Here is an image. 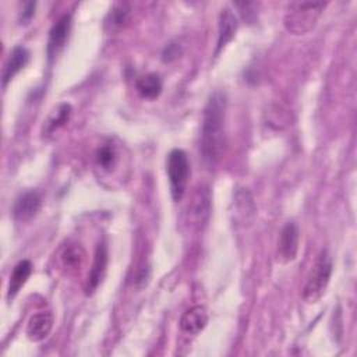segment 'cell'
Instances as JSON below:
<instances>
[{
  "mask_svg": "<svg viewBox=\"0 0 357 357\" xmlns=\"http://www.w3.org/2000/svg\"><path fill=\"white\" fill-rule=\"evenodd\" d=\"M206 322H208L206 310L201 305H194L183 314L180 319V328L185 333L197 335L205 328Z\"/></svg>",
  "mask_w": 357,
  "mask_h": 357,
  "instance_id": "13",
  "label": "cell"
},
{
  "mask_svg": "<svg viewBox=\"0 0 357 357\" xmlns=\"http://www.w3.org/2000/svg\"><path fill=\"white\" fill-rule=\"evenodd\" d=\"M166 173L169 176L170 192L174 201H180L185 192L188 176H190V163L187 153L183 149H172L166 159Z\"/></svg>",
  "mask_w": 357,
  "mask_h": 357,
  "instance_id": "3",
  "label": "cell"
},
{
  "mask_svg": "<svg viewBox=\"0 0 357 357\" xmlns=\"http://www.w3.org/2000/svg\"><path fill=\"white\" fill-rule=\"evenodd\" d=\"M40 204H42V198L38 191L31 190V191L24 192L15 201L14 208H13V215H14L15 220H18V222L31 220L39 212Z\"/></svg>",
  "mask_w": 357,
  "mask_h": 357,
  "instance_id": "8",
  "label": "cell"
},
{
  "mask_svg": "<svg viewBox=\"0 0 357 357\" xmlns=\"http://www.w3.org/2000/svg\"><path fill=\"white\" fill-rule=\"evenodd\" d=\"M28 61H29V52L26 47L18 45L11 50L3 68V75H1L3 88L7 86V84L15 77V74H18L26 66Z\"/></svg>",
  "mask_w": 357,
  "mask_h": 357,
  "instance_id": "11",
  "label": "cell"
},
{
  "mask_svg": "<svg viewBox=\"0 0 357 357\" xmlns=\"http://www.w3.org/2000/svg\"><path fill=\"white\" fill-rule=\"evenodd\" d=\"M128 15H130V8L126 3H119L116 4L106 20V24L112 28V29H117L121 28L127 21H128Z\"/></svg>",
  "mask_w": 357,
  "mask_h": 357,
  "instance_id": "18",
  "label": "cell"
},
{
  "mask_svg": "<svg viewBox=\"0 0 357 357\" xmlns=\"http://www.w3.org/2000/svg\"><path fill=\"white\" fill-rule=\"evenodd\" d=\"M135 88L141 98L153 100L160 95L163 85H162V79L159 78L158 74L149 73V74H145V75L137 78Z\"/></svg>",
  "mask_w": 357,
  "mask_h": 357,
  "instance_id": "15",
  "label": "cell"
},
{
  "mask_svg": "<svg viewBox=\"0 0 357 357\" xmlns=\"http://www.w3.org/2000/svg\"><path fill=\"white\" fill-rule=\"evenodd\" d=\"M84 258H85V251L77 243L66 245V248L61 252V262H63V265L66 268H68V269H73V271L81 268V265L84 262Z\"/></svg>",
  "mask_w": 357,
  "mask_h": 357,
  "instance_id": "17",
  "label": "cell"
},
{
  "mask_svg": "<svg viewBox=\"0 0 357 357\" xmlns=\"http://www.w3.org/2000/svg\"><path fill=\"white\" fill-rule=\"evenodd\" d=\"M95 159L98 166L109 170L116 162V149L112 144H103L96 149Z\"/></svg>",
  "mask_w": 357,
  "mask_h": 357,
  "instance_id": "19",
  "label": "cell"
},
{
  "mask_svg": "<svg viewBox=\"0 0 357 357\" xmlns=\"http://www.w3.org/2000/svg\"><path fill=\"white\" fill-rule=\"evenodd\" d=\"M180 54V49H178V45L176 43H169L166 45V47L163 49V53H162V59L163 61H172L174 59H177Z\"/></svg>",
  "mask_w": 357,
  "mask_h": 357,
  "instance_id": "21",
  "label": "cell"
},
{
  "mask_svg": "<svg viewBox=\"0 0 357 357\" xmlns=\"http://www.w3.org/2000/svg\"><path fill=\"white\" fill-rule=\"evenodd\" d=\"M300 231L294 222H287L278 240V261L282 264H289L296 259L298 251Z\"/></svg>",
  "mask_w": 357,
  "mask_h": 357,
  "instance_id": "5",
  "label": "cell"
},
{
  "mask_svg": "<svg viewBox=\"0 0 357 357\" xmlns=\"http://www.w3.org/2000/svg\"><path fill=\"white\" fill-rule=\"evenodd\" d=\"M211 215V191L206 185H199L194 192L192 201L188 206V216L198 227L205 225Z\"/></svg>",
  "mask_w": 357,
  "mask_h": 357,
  "instance_id": "6",
  "label": "cell"
},
{
  "mask_svg": "<svg viewBox=\"0 0 357 357\" xmlns=\"http://www.w3.org/2000/svg\"><path fill=\"white\" fill-rule=\"evenodd\" d=\"M238 28V20L234 15V13L225 7L220 11L219 15V25H218V43H216V52L215 54H219V52L234 38Z\"/></svg>",
  "mask_w": 357,
  "mask_h": 357,
  "instance_id": "9",
  "label": "cell"
},
{
  "mask_svg": "<svg viewBox=\"0 0 357 357\" xmlns=\"http://www.w3.org/2000/svg\"><path fill=\"white\" fill-rule=\"evenodd\" d=\"M106 265H107V247L106 244L102 241L96 245L95 250V257H93V262L88 275V282H86V291L91 293L93 291L98 284L100 283L105 271H106Z\"/></svg>",
  "mask_w": 357,
  "mask_h": 357,
  "instance_id": "12",
  "label": "cell"
},
{
  "mask_svg": "<svg viewBox=\"0 0 357 357\" xmlns=\"http://www.w3.org/2000/svg\"><path fill=\"white\" fill-rule=\"evenodd\" d=\"M71 114V106L68 103H61L50 116L49 119L45 121V128L43 132L45 134H52L53 131L59 130L60 127H63Z\"/></svg>",
  "mask_w": 357,
  "mask_h": 357,
  "instance_id": "16",
  "label": "cell"
},
{
  "mask_svg": "<svg viewBox=\"0 0 357 357\" xmlns=\"http://www.w3.org/2000/svg\"><path fill=\"white\" fill-rule=\"evenodd\" d=\"M53 328V314L50 311H39L33 314L26 325V336L32 342L43 340Z\"/></svg>",
  "mask_w": 357,
  "mask_h": 357,
  "instance_id": "10",
  "label": "cell"
},
{
  "mask_svg": "<svg viewBox=\"0 0 357 357\" xmlns=\"http://www.w3.org/2000/svg\"><path fill=\"white\" fill-rule=\"evenodd\" d=\"M326 3L324 1H294L290 3L284 18V28L293 35H305L314 29Z\"/></svg>",
  "mask_w": 357,
  "mask_h": 357,
  "instance_id": "2",
  "label": "cell"
},
{
  "mask_svg": "<svg viewBox=\"0 0 357 357\" xmlns=\"http://www.w3.org/2000/svg\"><path fill=\"white\" fill-rule=\"evenodd\" d=\"M71 28V15L70 14H63L52 26L49 31V39H47V56L49 59H53L66 45L68 39Z\"/></svg>",
  "mask_w": 357,
  "mask_h": 357,
  "instance_id": "7",
  "label": "cell"
},
{
  "mask_svg": "<svg viewBox=\"0 0 357 357\" xmlns=\"http://www.w3.org/2000/svg\"><path fill=\"white\" fill-rule=\"evenodd\" d=\"M35 7H36V3L35 1H28L25 3L21 14H20V24H28L33 14H35Z\"/></svg>",
  "mask_w": 357,
  "mask_h": 357,
  "instance_id": "20",
  "label": "cell"
},
{
  "mask_svg": "<svg viewBox=\"0 0 357 357\" xmlns=\"http://www.w3.org/2000/svg\"><path fill=\"white\" fill-rule=\"evenodd\" d=\"M226 109L227 96L222 91H215L204 109L199 151L208 167H213L220 160L223 152Z\"/></svg>",
  "mask_w": 357,
  "mask_h": 357,
  "instance_id": "1",
  "label": "cell"
},
{
  "mask_svg": "<svg viewBox=\"0 0 357 357\" xmlns=\"http://www.w3.org/2000/svg\"><path fill=\"white\" fill-rule=\"evenodd\" d=\"M32 272V264L28 259H22L20 261L14 269L13 273L10 275V280H8V287H7V300H13L18 291L21 290V287L25 284V282L28 280L29 275Z\"/></svg>",
  "mask_w": 357,
  "mask_h": 357,
  "instance_id": "14",
  "label": "cell"
},
{
  "mask_svg": "<svg viewBox=\"0 0 357 357\" xmlns=\"http://www.w3.org/2000/svg\"><path fill=\"white\" fill-rule=\"evenodd\" d=\"M332 273V262L326 251H322L315 261L312 273L304 286L303 298L307 303H317L325 293Z\"/></svg>",
  "mask_w": 357,
  "mask_h": 357,
  "instance_id": "4",
  "label": "cell"
}]
</instances>
